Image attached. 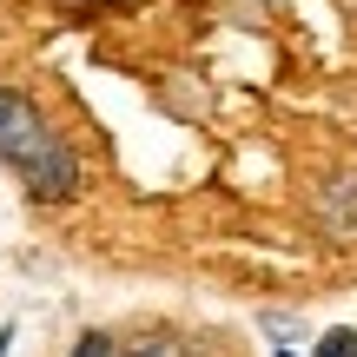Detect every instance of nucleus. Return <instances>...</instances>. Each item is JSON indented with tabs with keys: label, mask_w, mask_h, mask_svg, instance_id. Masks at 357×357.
<instances>
[{
	"label": "nucleus",
	"mask_w": 357,
	"mask_h": 357,
	"mask_svg": "<svg viewBox=\"0 0 357 357\" xmlns=\"http://www.w3.org/2000/svg\"><path fill=\"white\" fill-rule=\"evenodd\" d=\"M0 166L26 185L33 205H66L79 192V153L47 126L20 86H0Z\"/></svg>",
	"instance_id": "obj_1"
},
{
	"label": "nucleus",
	"mask_w": 357,
	"mask_h": 357,
	"mask_svg": "<svg viewBox=\"0 0 357 357\" xmlns=\"http://www.w3.org/2000/svg\"><path fill=\"white\" fill-rule=\"evenodd\" d=\"M318 225L331 238H357V172H331L318 185Z\"/></svg>",
	"instance_id": "obj_2"
},
{
	"label": "nucleus",
	"mask_w": 357,
	"mask_h": 357,
	"mask_svg": "<svg viewBox=\"0 0 357 357\" xmlns=\"http://www.w3.org/2000/svg\"><path fill=\"white\" fill-rule=\"evenodd\" d=\"M119 357H192L178 337H166V331H146V337H126V351Z\"/></svg>",
	"instance_id": "obj_3"
},
{
	"label": "nucleus",
	"mask_w": 357,
	"mask_h": 357,
	"mask_svg": "<svg viewBox=\"0 0 357 357\" xmlns=\"http://www.w3.org/2000/svg\"><path fill=\"white\" fill-rule=\"evenodd\" d=\"M311 357H357V331H344V324H337V331H324L318 344H311Z\"/></svg>",
	"instance_id": "obj_4"
},
{
	"label": "nucleus",
	"mask_w": 357,
	"mask_h": 357,
	"mask_svg": "<svg viewBox=\"0 0 357 357\" xmlns=\"http://www.w3.org/2000/svg\"><path fill=\"white\" fill-rule=\"evenodd\" d=\"M73 357H119V344H113L106 331H86V337L73 344Z\"/></svg>",
	"instance_id": "obj_5"
}]
</instances>
